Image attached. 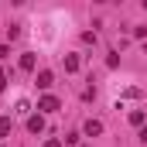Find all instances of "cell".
<instances>
[{
  "label": "cell",
  "instance_id": "obj_1",
  "mask_svg": "<svg viewBox=\"0 0 147 147\" xmlns=\"http://www.w3.org/2000/svg\"><path fill=\"white\" fill-rule=\"evenodd\" d=\"M58 106H62L58 96H41V99H38V110H41V113H55Z\"/></svg>",
  "mask_w": 147,
  "mask_h": 147
},
{
  "label": "cell",
  "instance_id": "obj_2",
  "mask_svg": "<svg viewBox=\"0 0 147 147\" xmlns=\"http://www.w3.org/2000/svg\"><path fill=\"white\" fill-rule=\"evenodd\" d=\"M82 134H86V137H99V134H103V123H99V120H86Z\"/></svg>",
  "mask_w": 147,
  "mask_h": 147
},
{
  "label": "cell",
  "instance_id": "obj_3",
  "mask_svg": "<svg viewBox=\"0 0 147 147\" xmlns=\"http://www.w3.org/2000/svg\"><path fill=\"white\" fill-rule=\"evenodd\" d=\"M28 130H31V134H41V130H45V116H41V113L28 116Z\"/></svg>",
  "mask_w": 147,
  "mask_h": 147
},
{
  "label": "cell",
  "instance_id": "obj_4",
  "mask_svg": "<svg viewBox=\"0 0 147 147\" xmlns=\"http://www.w3.org/2000/svg\"><path fill=\"white\" fill-rule=\"evenodd\" d=\"M51 82H55V75L48 72V69H41V72H38V89H48Z\"/></svg>",
  "mask_w": 147,
  "mask_h": 147
},
{
  "label": "cell",
  "instance_id": "obj_5",
  "mask_svg": "<svg viewBox=\"0 0 147 147\" xmlns=\"http://www.w3.org/2000/svg\"><path fill=\"white\" fill-rule=\"evenodd\" d=\"M21 69H24V72H34V55H31V51L21 55Z\"/></svg>",
  "mask_w": 147,
  "mask_h": 147
},
{
  "label": "cell",
  "instance_id": "obj_6",
  "mask_svg": "<svg viewBox=\"0 0 147 147\" xmlns=\"http://www.w3.org/2000/svg\"><path fill=\"white\" fill-rule=\"evenodd\" d=\"M65 72H79V55H65Z\"/></svg>",
  "mask_w": 147,
  "mask_h": 147
},
{
  "label": "cell",
  "instance_id": "obj_7",
  "mask_svg": "<svg viewBox=\"0 0 147 147\" xmlns=\"http://www.w3.org/2000/svg\"><path fill=\"white\" fill-rule=\"evenodd\" d=\"M10 134V116H0V140Z\"/></svg>",
  "mask_w": 147,
  "mask_h": 147
},
{
  "label": "cell",
  "instance_id": "obj_8",
  "mask_svg": "<svg viewBox=\"0 0 147 147\" xmlns=\"http://www.w3.org/2000/svg\"><path fill=\"white\" fill-rule=\"evenodd\" d=\"M130 123H134V127H144V110H134V113H130Z\"/></svg>",
  "mask_w": 147,
  "mask_h": 147
},
{
  "label": "cell",
  "instance_id": "obj_9",
  "mask_svg": "<svg viewBox=\"0 0 147 147\" xmlns=\"http://www.w3.org/2000/svg\"><path fill=\"white\" fill-rule=\"evenodd\" d=\"M7 55H10V48H7V45H0V58H7Z\"/></svg>",
  "mask_w": 147,
  "mask_h": 147
},
{
  "label": "cell",
  "instance_id": "obj_10",
  "mask_svg": "<svg viewBox=\"0 0 147 147\" xmlns=\"http://www.w3.org/2000/svg\"><path fill=\"white\" fill-rule=\"evenodd\" d=\"M3 86H7V75H3V69H0V92H3Z\"/></svg>",
  "mask_w": 147,
  "mask_h": 147
},
{
  "label": "cell",
  "instance_id": "obj_11",
  "mask_svg": "<svg viewBox=\"0 0 147 147\" xmlns=\"http://www.w3.org/2000/svg\"><path fill=\"white\" fill-rule=\"evenodd\" d=\"M45 147H62V140H45Z\"/></svg>",
  "mask_w": 147,
  "mask_h": 147
},
{
  "label": "cell",
  "instance_id": "obj_12",
  "mask_svg": "<svg viewBox=\"0 0 147 147\" xmlns=\"http://www.w3.org/2000/svg\"><path fill=\"white\" fill-rule=\"evenodd\" d=\"M140 140H144V144H147V127H140Z\"/></svg>",
  "mask_w": 147,
  "mask_h": 147
}]
</instances>
